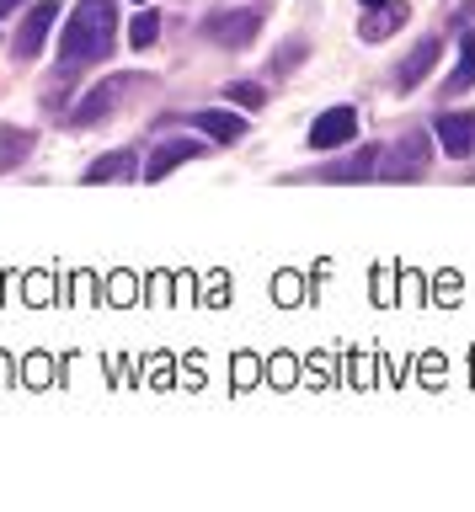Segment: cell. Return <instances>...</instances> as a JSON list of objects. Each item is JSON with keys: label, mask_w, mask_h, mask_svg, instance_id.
<instances>
[{"label": "cell", "mask_w": 475, "mask_h": 512, "mask_svg": "<svg viewBox=\"0 0 475 512\" xmlns=\"http://www.w3.org/2000/svg\"><path fill=\"white\" fill-rule=\"evenodd\" d=\"M118 43V0H81L70 11V27L59 38V59L70 64H102Z\"/></svg>", "instance_id": "obj_1"}, {"label": "cell", "mask_w": 475, "mask_h": 512, "mask_svg": "<svg viewBox=\"0 0 475 512\" xmlns=\"http://www.w3.org/2000/svg\"><path fill=\"white\" fill-rule=\"evenodd\" d=\"M257 27H262V11H219V16L203 22L209 43H219V48H246L251 38H257Z\"/></svg>", "instance_id": "obj_2"}, {"label": "cell", "mask_w": 475, "mask_h": 512, "mask_svg": "<svg viewBox=\"0 0 475 512\" xmlns=\"http://www.w3.org/2000/svg\"><path fill=\"white\" fill-rule=\"evenodd\" d=\"M358 139V112L353 107H326L310 128V150H337V144Z\"/></svg>", "instance_id": "obj_3"}, {"label": "cell", "mask_w": 475, "mask_h": 512, "mask_svg": "<svg viewBox=\"0 0 475 512\" xmlns=\"http://www.w3.org/2000/svg\"><path fill=\"white\" fill-rule=\"evenodd\" d=\"M54 22H59V6H54V0H38V6L27 11L17 43H11V54H17V59H38V48H43V38L54 32Z\"/></svg>", "instance_id": "obj_4"}, {"label": "cell", "mask_w": 475, "mask_h": 512, "mask_svg": "<svg viewBox=\"0 0 475 512\" xmlns=\"http://www.w3.org/2000/svg\"><path fill=\"white\" fill-rule=\"evenodd\" d=\"M134 80H139V75H113V80H102V86L91 91L81 107H75V123H97V118H107V112H113L123 96H129Z\"/></svg>", "instance_id": "obj_5"}, {"label": "cell", "mask_w": 475, "mask_h": 512, "mask_svg": "<svg viewBox=\"0 0 475 512\" xmlns=\"http://www.w3.org/2000/svg\"><path fill=\"white\" fill-rule=\"evenodd\" d=\"M438 54H443V43H438V38H422V43L401 59V70H395V91H417L422 75L438 64Z\"/></svg>", "instance_id": "obj_6"}, {"label": "cell", "mask_w": 475, "mask_h": 512, "mask_svg": "<svg viewBox=\"0 0 475 512\" xmlns=\"http://www.w3.org/2000/svg\"><path fill=\"white\" fill-rule=\"evenodd\" d=\"M433 128H438L443 150H449L454 160H465V155L475 150V118H470V112H443Z\"/></svg>", "instance_id": "obj_7"}, {"label": "cell", "mask_w": 475, "mask_h": 512, "mask_svg": "<svg viewBox=\"0 0 475 512\" xmlns=\"http://www.w3.org/2000/svg\"><path fill=\"white\" fill-rule=\"evenodd\" d=\"M134 150H113V155H102L97 166H86V182H129L134 176Z\"/></svg>", "instance_id": "obj_8"}, {"label": "cell", "mask_w": 475, "mask_h": 512, "mask_svg": "<svg viewBox=\"0 0 475 512\" xmlns=\"http://www.w3.org/2000/svg\"><path fill=\"white\" fill-rule=\"evenodd\" d=\"M193 155H198L193 139H171V144H161V150H155V160L145 166V176H150V182H161V176L177 166V160H193Z\"/></svg>", "instance_id": "obj_9"}, {"label": "cell", "mask_w": 475, "mask_h": 512, "mask_svg": "<svg viewBox=\"0 0 475 512\" xmlns=\"http://www.w3.org/2000/svg\"><path fill=\"white\" fill-rule=\"evenodd\" d=\"M470 86H475V32H465V38H459V70L443 80V91L459 96V91H470Z\"/></svg>", "instance_id": "obj_10"}, {"label": "cell", "mask_w": 475, "mask_h": 512, "mask_svg": "<svg viewBox=\"0 0 475 512\" xmlns=\"http://www.w3.org/2000/svg\"><path fill=\"white\" fill-rule=\"evenodd\" d=\"M193 123H198L209 139H219V144H230V139H241V134H246V123L235 118V112H198Z\"/></svg>", "instance_id": "obj_11"}, {"label": "cell", "mask_w": 475, "mask_h": 512, "mask_svg": "<svg viewBox=\"0 0 475 512\" xmlns=\"http://www.w3.org/2000/svg\"><path fill=\"white\" fill-rule=\"evenodd\" d=\"M406 22V6H401V0H395V6L390 11H379V6H369V16H363V38H369V43H379V38H385V32H395V27H401Z\"/></svg>", "instance_id": "obj_12"}, {"label": "cell", "mask_w": 475, "mask_h": 512, "mask_svg": "<svg viewBox=\"0 0 475 512\" xmlns=\"http://www.w3.org/2000/svg\"><path fill=\"white\" fill-rule=\"evenodd\" d=\"M27 150H33V134H22V128H0V171L22 166Z\"/></svg>", "instance_id": "obj_13"}, {"label": "cell", "mask_w": 475, "mask_h": 512, "mask_svg": "<svg viewBox=\"0 0 475 512\" xmlns=\"http://www.w3.org/2000/svg\"><path fill=\"white\" fill-rule=\"evenodd\" d=\"M155 32H161V16L145 11V16H134V27H129V43L134 48H155Z\"/></svg>", "instance_id": "obj_14"}, {"label": "cell", "mask_w": 475, "mask_h": 512, "mask_svg": "<svg viewBox=\"0 0 475 512\" xmlns=\"http://www.w3.org/2000/svg\"><path fill=\"white\" fill-rule=\"evenodd\" d=\"M230 96H235L241 107H262V102H267V91H262V86H251V80H235Z\"/></svg>", "instance_id": "obj_15"}, {"label": "cell", "mask_w": 475, "mask_h": 512, "mask_svg": "<svg viewBox=\"0 0 475 512\" xmlns=\"http://www.w3.org/2000/svg\"><path fill=\"white\" fill-rule=\"evenodd\" d=\"M294 59H305V43H289V48H283V54H278V64H273V70H289V64Z\"/></svg>", "instance_id": "obj_16"}, {"label": "cell", "mask_w": 475, "mask_h": 512, "mask_svg": "<svg viewBox=\"0 0 475 512\" xmlns=\"http://www.w3.org/2000/svg\"><path fill=\"white\" fill-rule=\"evenodd\" d=\"M22 6V0H0V16H6V11H17Z\"/></svg>", "instance_id": "obj_17"}, {"label": "cell", "mask_w": 475, "mask_h": 512, "mask_svg": "<svg viewBox=\"0 0 475 512\" xmlns=\"http://www.w3.org/2000/svg\"><path fill=\"white\" fill-rule=\"evenodd\" d=\"M363 6H385V0H363Z\"/></svg>", "instance_id": "obj_18"}]
</instances>
